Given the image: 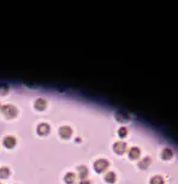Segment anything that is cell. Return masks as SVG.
<instances>
[{
  "mask_svg": "<svg viewBox=\"0 0 178 184\" xmlns=\"http://www.w3.org/2000/svg\"><path fill=\"white\" fill-rule=\"evenodd\" d=\"M116 118L118 120H121V122H124V120H128V114L125 113L124 111H119V112L116 113Z\"/></svg>",
  "mask_w": 178,
  "mask_h": 184,
  "instance_id": "12",
  "label": "cell"
},
{
  "mask_svg": "<svg viewBox=\"0 0 178 184\" xmlns=\"http://www.w3.org/2000/svg\"><path fill=\"white\" fill-rule=\"evenodd\" d=\"M2 143H4V146L6 148H14V146H16V139H14V136H12V135L5 136Z\"/></svg>",
  "mask_w": 178,
  "mask_h": 184,
  "instance_id": "5",
  "label": "cell"
},
{
  "mask_svg": "<svg viewBox=\"0 0 178 184\" xmlns=\"http://www.w3.org/2000/svg\"><path fill=\"white\" fill-rule=\"evenodd\" d=\"M36 131H38L39 135L45 136V135H47V134L51 131V127H49V124H47V123H40V124L38 125Z\"/></svg>",
  "mask_w": 178,
  "mask_h": 184,
  "instance_id": "4",
  "label": "cell"
},
{
  "mask_svg": "<svg viewBox=\"0 0 178 184\" xmlns=\"http://www.w3.org/2000/svg\"><path fill=\"white\" fill-rule=\"evenodd\" d=\"M1 112H2V114H4L6 118H9V119L14 118V117L17 115V113H18L17 108L14 107V105H5V106H2Z\"/></svg>",
  "mask_w": 178,
  "mask_h": 184,
  "instance_id": "1",
  "label": "cell"
},
{
  "mask_svg": "<svg viewBox=\"0 0 178 184\" xmlns=\"http://www.w3.org/2000/svg\"><path fill=\"white\" fill-rule=\"evenodd\" d=\"M10 176V170L6 166L0 167V178H7Z\"/></svg>",
  "mask_w": 178,
  "mask_h": 184,
  "instance_id": "10",
  "label": "cell"
},
{
  "mask_svg": "<svg viewBox=\"0 0 178 184\" xmlns=\"http://www.w3.org/2000/svg\"><path fill=\"white\" fill-rule=\"evenodd\" d=\"M109 167V161L105 160V159H99L94 162V169H95L97 172H102Z\"/></svg>",
  "mask_w": 178,
  "mask_h": 184,
  "instance_id": "2",
  "label": "cell"
},
{
  "mask_svg": "<svg viewBox=\"0 0 178 184\" xmlns=\"http://www.w3.org/2000/svg\"><path fill=\"white\" fill-rule=\"evenodd\" d=\"M75 181H76V174L73 173V172H68L65 176H64V182L68 184H72L75 183Z\"/></svg>",
  "mask_w": 178,
  "mask_h": 184,
  "instance_id": "8",
  "label": "cell"
},
{
  "mask_svg": "<svg viewBox=\"0 0 178 184\" xmlns=\"http://www.w3.org/2000/svg\"><path fill=\"white\" fill-rule=\"evenodd\" d=\"M129 156H130L131 159H136V158H138V156H140V149L136 148V147L131 148L130 152H129Z\"/></svg>",
  "mask_w": 178,
  "mask_h": 184,
  "instance_id": "11",
  "label": "cell"
},
{
  "mask_svg": "<svg viewBox=\"0 0 178 184\" xmlns=\"http://www.w3.org/2000/svg\"><path fill=\"white\" fill-rule=\"evenodd\" d=\"M10 87L6 84V83H0V94H6L9 92Z\"/></svg>",
  "mask_w": 178,
  "mask_h": 184,
  "instance_id": "14",
  "label": "cell"
},
{
  "mask_svg": "<svg viewBox=\"0 0 178 184\" xmlns=\"http://www.w3.org/2000/svg\"><path fill=\"white\" fill-rule=\"evenodd\" d=\"M105 181H106V182H109V183H113V182H116V174H114L113 172H109V173H106V176H105Z\"/></svg>",
  "mask_w": 178,
  "mask_h": 184,
  "instance_id": "13",
  "label": "cell"
},
{
  "mask_svg": "<svg viewBox=\"0 0 178 184\" xmlns=\"http://www.w3.org/2000/svg\"><path fill=\"white\" fill-rule=\"evenodd\" d=\"M46 106H47V101L45 99H42V98L36 99L35 102H34V107H35L38 111H43V110L46 108Z\"/></svg>",
  "mask_w": 178,
  "mask_h": 184,
  "instance_id": "6",
  "label": "cell"
},
{
  "mask_svg": "<svg viewBox=\"0 0 178 184\" xmlns=\"http://www.w3.org/2000/svg\"><path fill=\"white\" fill-rule=\"evenodd\" d=\"M80 184H90V182H89L88 179H82V181L80 182Z\"/></svg>",
  "mask_w": 178,
  "mask_h": 184,
  "instance_id": "17",
  "label": "cell"
},
{
  "mask_svg": "<svg viewBox=\"0 0 178 184\" xmlns=\"http://www.w3.org/2000/svg\"><path fill=\"white\" fill-rule=\"evenodd\" d=\"M126 149V144L124 142H116L114 146H113V151L118 154H123Z\"/></svg>",
  "mask_w": 178,
  "mask_h": 184,
  "instance_id": "7",
  "label": "cell"
},
{
  "mask_svg": "<svg viewBox=\"0 0 178 184\" xmlns=\"http://www.w3.org/2000/svg\"><path fill=\"white\" fill-rule=\"evenodd\" d=\"M59 135L63 139H69L72 135V130L69 125H63V127H59Z\"/></svg>",
  "mask_w": 178,
  "mask_h": 184,
  "instance_id": "3",
  "label": "cell"
},
{
  "mask_svg": "<svg viewBox=\"0 0 178 184\" xmlns=\"http://www.w3.org/2000/svg\"><path fill=\"white\" fill-rule=\"evenodd\" d=\"M152 184H163V179H161V177H155V178H153L151 181Z\"/></svg>",
  "mask_w": 178,
  "mask_h": 184,
  "instance_id": "15",
  "label": "cell"
},
{
  "mask_svg": "<svg viewBox=\"0 0 178 184\" xmlns=\"http://www.w3.org/2000/svg\"><path fill=\"white\" fill-rule=\"evenodd\" d=\"M118 134H119L121 137H124V136L126 135V129H125V127H121L119 131H118Z\"/></svg>",
  "mask_w": 178,
  "mask_h": 184,
  "instance_id": "16",
  "label": "cell"
},
{
  "mask_svg": "<svg viewBox=\"0 0 178 184\" xmlns=\"http://www.w3.org/2000/svg\"><path fill=\"white\" fill-rule=\"evenodd\" d=\"M77 172H78V176H80L82 179H85V176L88 174V170H87L85 166H83V165L78 166V167H77Z\"/></svg>",
  "mask_w": 178,
  "mask_h": 184,
  "instance_id": "9",
  "label": "cell"
}]
</instances>
